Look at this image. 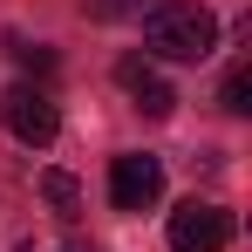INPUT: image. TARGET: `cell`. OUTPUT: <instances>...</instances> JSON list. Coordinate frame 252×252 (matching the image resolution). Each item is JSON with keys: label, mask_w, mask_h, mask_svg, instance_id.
<instances>
[{"label": "cell", "mask_w": 252, "mask_h": 252, "mask_svg": "<svg viewBox=\"0 0 252 252\" xmlns=\"http://www.w3.org/2000/svg\"><path fill=\"white\" fill-rule=\"evenodd\" d=\"M143 41L157 62H205L218 48V14L198 0H150L143 14Z\"/></svg>", "instance_id": "cell-1"}, {"label": "cell", "mask_w": 252, "mask_h": 252, "mask_svg": "<svg viewBox=\"0 0 252 252\" xmlns=\"http://www.w3.org/2000/svg\"><path fill=\"white\" fill-rule=\"evenodd\" d=\"M0 116H7V129H14V143H28V150H48L55 129H62L55 95L34 89V82H14V89H7V95H0Z\"/></svg>", "instance_id": "cell-2"}, {"label": "cell", "mask_w": 252, "mask_h": 252, "mask_svg": "<svg viewBox=\"0 0 252 252\" xmlns=\"http://www.w3.org/2000/svg\"><path fill=\"white\" fill-rule=\"evenodd\" d=\"M232 246V211L205 205V198H184L170 211V252H225Z\"/></svg>", "instance_id": "cell-3"}, {"label": "cell", "mask_w": 252, "mask_h": 252, "mask_svg": "<svg viewBox=\"0 0 252 252\" xmlns=\"http://www.w3.org/2000/svg\"><path fill=\"white\" fill-rule=\"evenodd\" d=\"M157 198H164V164L157 157H143V150L109 157V205L116 211H150Z\"/></svg>", "instance_id": "cell-4"}, {"label": "cell", "mask_w": 252, "mask_h": 252, "mask_svg": "<svg viewBox=\"0 0 252 252\" xmlns=\"http://www.w3.org/2000/svg\"><path fill=\"white\" fill-rule=\"evenodd\" d=\"M116 89H123L143 116H170V109H177V89L157 75L150 55H123V62H116Z\"/></svg>", "instance_id": "cell-5"}, {"label": "cell", "mask_w": 252, "mask_h": 252, "mask_svg": "<svg viewBox=\"0 0 252 252\" xmlns=\"http://www.w3.org/2000/svg\"><path fill=\"white\" fill-rule=\"evenodd\" d=\"M41 198L55 205V218H75V211H82V184H75L68 170H41Z\"/></svg>", "instance_id": "cell-6"}, {"label": "cell", "mask_w": 252, "mask_h": 252, "mask_svg": "<svg viewBox=\"0 0 252 252\" xmlns=\"http://www.w3.org/2000/svg\"><path fill=\"white\" fill-rule=\"evenodd\" d=\"M218 102H225V116H252V62H232V75L218 89Z\"/></svg>", "instance_id": "cell-7"}, {"label": "cell", "mask_w": 252, "mask_h": 252, "mask_svg": "<svg viewBox=\"0 0 252 252\" xmlns=\"http://www.w3.org/2000/svg\"><path fill=\"white\" fill-rule=\"evenodd\" d=\"M7 55L28 68V75H55V48L48 41H28V34H7Z\"/></svg>", "instance_id": "cell-8"}, {"label": "cell", "mask_w": 252, "mask_h": 252, "mask_svg": "<svg viewBox=\"0 0 252 252\" xmlns=\"http://www.w3.org/2000/svg\"><path fill=\"white\" fill-rule=\"evenodd\" d=\"M89 21H143L150 14V0H82Z\"/></svg>", "instance_id": "cell-9"}, {"label": "cell", "mask_w": 252, "mask_h": 252, "mask_svg": "<svg viewBox=\"0 0 252 252\" xmlns=\"http://www.w3.org/2000/svg\"><path fill=\"white\" fill-rule=\"evenodd\" d=\"M68 252H102V246H89V239H75V246H68Z\"/></svg>", "instance_id": "cell-10"}, {"label": "cell", "mask_w": 252, "mask_h": 252, "mask_svg": "<svg viewBox=\"0 0 252 252\" xmlns=\"http://www.w3.org/2000/svg\"><path fill=\"white\" fill-rule=\"evenodd\" d=\"M14 252H41V246H34V239H28V246H14Z\"/></svg>", "instance_id": "cell-11"}]
</instances>
